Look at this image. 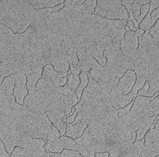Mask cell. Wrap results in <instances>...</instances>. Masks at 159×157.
I'll list each match as a JSON object with an SVG mask.
<instances>
[{"label": "cell", "mask_w": 159, "mask_h": 157, "mask_svg": "<svg viewBox=\"0 0 159 157\" xmlns=\"http://www.w3.org/2000/svg\"><path fill=\"white\" fill-rule=\"evenodd\" d=\"M35 11L30 1H1V24L16 34L25 33L34 22Z\"/></svg>", "instance_id": "cell-1"}, {"label": "cell", "mask_w": 159, "mask_h": 157, "mask_svg": "<svg viewBox=\"0 0 159 157\" xmlns=\"http://www.w3.org/2000/svg\"><path fill=\"white\" fill-rule=\"evenodd\" d=\"M93 15H98L108 20H128L129 16L122 1H97Z\"/></svg>", "instance_id": "cell-2"}, {"label": "cell", "mask_w": 159, "mask_h": 157, "mask_svg": "<svg viewBox=\"0 0 159 157\" xmlns=\"http://www.w3.org/2000/svg\"><path fill=\"white\" fill-rule=\"evenodd\" d=\"M26 83L27 76L25 74L17 73L13 95L15 97L16 101L21 105H24V100L29 93Z\"/></svg>", "instance_id": "cell-3"}, {"label": "cell", "mask_w": 159, "mask_h": 157, "mask_svg": "<svg viewBox=\"0 0 159 157\" xmlns=\"http://www.w3.org/2000/svg\"><path fill=\"white\" fill-rule=\"evenodd\" d=\"M144 144L153 157L159 155V131L150 129L145 135Z\"/></svg>", "instance_id": "cell-4"}, {"label": "cell", "mask_w": 159, "mask_h": 157, "mask_svg": "<svg viewBox=\"0 0 159 157\" xmlns=\"http://www.w3.org/2000/svg\"><path fill=\"white\" fill-rule=\"evenodd\" d=\"M136 81L137 76L135 73L132 70H129L121 77L118 87L122 92L123 95H128L132 92Z\"/></svg>", "instance_id": "cell-5"}, {"label": "cell", "mask_w": 159, "mask_h": 157, "mask_svg": "<svg viewBox=\"0 0 159 157\" xmlns=\"http://www.w3.org/2000/svg\"><path fill=\"white\" fill-rule=\"evenodd\" d=\"M16 73L6 77L3 80L1 84V100L8 99L13 96Z\"/></svg>", "instance_id": "cell-6"}, {"label": "cell", "mask_w": 159, "mask_h": 157, "mask_svg": "<svg viewBox=\"0 0 159 157\" xmlns=\"http://www.w3.org/2000/svg\"><path fill=\"white\" fill-rule=\"evenodd\" d=\"M88 127V123L85 122H80L75 125L72 123H66V137H70L73 139H76L81 137L85 130Z\"/></svg>", "instance_id": "cell-7"}, {"label": "cell", "mask_w": 159, "mask_h": 157, "mask_svg": "<svg viewBox=\"0 0 159 157\" xmlns=\"http://www.w3.org/2000/svg\"><path fill=\"white\" fill-rule=\"evenodd\" d=\"M159 20V8H157L152 12V13L148 15H147L145 18L143 20L141 23L139 25L140 29H143V31H147L150 29L157 21Z\"/></svg>", "instance_id": "cell-8"}, {"label": "cell", "mask_w": 159, "mask_h": 157, "mask_svg": "<svg viewBox=\"0 0 159 157\" xmlns=\"http://www.w3.org/2000/svg\"><path fill=\"white\" fill-rule=\"evenodd\" d=\"M87 52L90 56L93 57L101 66H104L106 65L107 58L104 56V50L100 46L95 45L87 49Z\"/></svg>", "instance_id": "cell-9"}, {"label": "cell", "mask_w": 159, "mask_h": 157, "mask_svg": "<svg viewBox=\"0 0 159 157\" xmlns=\"http://www.w3.org/2000/svg\"><path fill=\"white\" fill-rule=\"evenodd\" d=\"M156 117H157V115H154L153 116L148 118L147 119H145L141 122V123L139 127L138 130L136 132L137 140H141L143 139V138L145 137V135L150 130L151 125L153 123Z\"/></svg>", "instance_id": "cell-10"}, {"label": "cell", "mask_w": 159, "mask_h": 157, "mask_svg": "<svg viewBox=\"0 0 159 157\" xmlns=\"http://www.w3.org/2000/svg\"><path fill=\"white\" fill-rule=\"evenodd\" d=\"M52 124L60 131L61 136H64L66 131V125L59 116L49 112L45 111Z\"/></svg>", "instance_id": "cell-11"}, {"label": "cell", "mask_w": 159, "mask_h": 157, "mask_svg": "<svg viewBox=\"0 0 159 157\" xmlns=\"http://www.w3.org/2000/svg\"><path fill=\"white\" fill-rule=\"evenodd\" d=\"M43 68H39L33 70L32 73L27 76V83L26 86L28 92L33 89L37 84L38 81L40 79L42 76Z\"/></svg>", "instance_id": "cell-12"}, {"label": "cell", "mask_w": 159, "mask_h": 157, "mask_svg": "<svg viewBox=\"0 0 159 157\" xmlns=\"http://www.w3.org/2000/svg\"><path fill=\"white\" fill-rule=\"evenodd\" d=\"M121 41L134 50L137 51L139 48V38L133 31L126 32Z\"/></svg>", "instance_id": "cell-13"}, {"label": "cell", "mask_w": 159, "mask_h": 157, "mask_svg": "<svg viewBox=\"0 0 159 157\" xmlns=\"http://www.w3.org/2000/svg\"><path fill=\"white\" fill-rule=\"evenodd\" d=\"M30 3L33 7L34 9L37 10L43 8H53L63 3L64 1H30Z\"/></svg>", "instance_id": "cell-14"}, {"label": "cell", "mask_w": 159, "mask_h": 157, "mask_svg": "<svg viewBox=\"0 0 159 157\" xmlns=\"http://www.w3.org/2000/svg\"><path fill=\"white\" fill-rule=\"evenodd\" d=\"M80 78V84L78 86L77 89L75 90V93H76L78 101H80L81 96H82L84 89L87 87L89 84V76L87 72L82 71L79 74Z\"/></svg>", "instance_id": "cell-15"}, {"label": "cell", "mask_w": 159, "mask_h": 157, "mask_svg": "<svg viewBox=\"0 0 159 157\" xmlns=\"http://www.w3.org/2000/svg\"><path fill=\"white\" fill-rule=\"evenodd\" d=\"M80 84V78L79 75L71 73L69 70L68 71V82L65 87L75 92Z\"/></svg>", "instance_id": "cell-16"}, {"label": "cell", "mask_w": 159, "mask_h": 157, "mask_svg": "<svg viewBox=\"0 0 159 157\" xmlns=\"http://www.w3.org/2000/svg\"><path fill=\"white\" fill-rule=\"evenodd\" d=\"M45 147L47 150L50 152H56L59 153H61L63 151V150L64 149L63 142L60 138L53 141H47Z\"/></svg>", "instance_id": "cell-17"}, {"label": "cell", "mask_w": 159, "mask_h": 157, "mask_svg": "<svg viewBox=\"0 0 159 157\" xmlns=\"http://www.w3.org/2000/svg\"><path fill=\"white\" fill-rule=\"evenodd\" d=\"M97 1H86L83 5V16H89L93 15L97 8Z\"/></svg>", "instance_id": "cell-18"}, {"label": "cell", "mask_w": 159, "mask_h": 157, "mask_svg": "<svg viewBox=\"0 0 159 157\" xmlns=\"http://www.w3.org/2000/svg\"><path fill=\"white\" fill-rule=\"evenodd\" d=\"M64 149L65 150H70L73 151H77L78 150V145L75 142L74 140H73L71 138L68 137L63 136L62 137H60Z\"/></svg>", "instance_id": "cell-19"}, {"label": "cell", "mask_w": 159, "mask_h": 157, "mask_svg": "<svg viewBox=\"0 0 159 157\" xmlns=\"http://www.w3.org/2000/svg\"><path fill=\"white\" fill-rule=\"evenodd\" d=\"M57 72H68L70 70V65L65 60H60L54 62L52 65Z\"/></svg>", "instance_id": "cell-20"}, {"label": "cell", "mask_w": 159, "mask_h": 157, "mask_svg": "<svg viewBox=\"0 0 159 157\" xmlns=\"http://www.w3.org/2000/svg\"><path fill=\"white\" fill-rule=\"evenodd\" d=\"M146 82L147 81L145 80V78L142 77H137V81L135 82V84L134 86L132 92H130L134 98H135L137 96L138 92L143 87Z\"/></svg>", "instance_id": "cell-21"}, {"label": "cell", "mask_w": 159, "mask_h": 157, "mask_svg": "<svg viewBox=\"0 0 159 157\" xmlns=\"http://www.w3.org/2000/svg\"><path fill=\"white\" fill-rule=\"evenodd\" d=\"M60 136H61V134L60 131L53 125H52L47 137V140L50 141H53L59 139Z\"/></svg>", "instance_id": "cell-22"}, {"label": "cell", "mask_w": 159, "mask_h": 157, "mask_svg": "<svg viewBox=\"0 0 159 157\" xmlns=\"http://www.w3.org/2000/svg\"><path fill=\"white\" fill-rule=\"evenodd\" d=\"M149 9H150L149 4H147V5H143L141 7L140 15L136 19L139 25H140L141 23V22L143 21V20L147 15V14L148 13V11H149Z\"/></svg>", "instance_id": "cell-23"}, {"label": "cell", "mask_w": 159, "mask_h": 157, "mask_svg": "<svg viewBox=\"0 0 159 157\" xmlns=\"http://www.w3.org/2000/svg\"><path fill=\"white\" fill-rule=\"evenodd\" d=\"M61 157H83L77 151L70 150H64L60 153Z\"/></svg>", "instance_id": "cell-24"}, {"label": "cell", "mask_w": 159, "mask_h": 157, "mask_svg": "<svg viewBox=\"0 0 159 157\" xmlns=\"http://www.w3.org/2000/svg\"><path fill=\"white\" fill-rule=\"evenodd\" d=\"M149 33L153 38L159 40V20L157 21L154 26L149 29Z\"/></svg>", "instance_id": "cell-25"}, {"label": "cell", "mask_w": 159, "mask_h": 157, "mask_svg": "<svg viewBox=\"0 0 159 157\" xmlns=\"http://www.w3.org/2000/svg\"><path fill=\"white\" fill-rule=\"evenodd\" d=\"M135 99V98H134L133 100V101L130 104H129L127 106H126L125 107H124V108H119L118 110V116L119 117L124 116L125 115H126L130 111L131 108L132 107V106H133V105L134 103Z\"/></svg>", "instance_id": "cell-26"}, {"label": "cell", "mask_w": 159, "mask_h": 157, "mask_svg": "<svg viewBox=\"0 0 159 157\" xmlns=\"http://www.w3.org/2000/svg\"><path fill=\"white\" fill-rule=\"evenodd\" d=\"M150 105L153 109L154 115L159 114V95L150 101Z\"/></svg>", "instance_id": "cell-27"}, {"label": "cell", "mask_w": 159, "mask_h": 157, "mask_svg": "<svg viewBox=\"0 0 159 157\" xmlns=\"http://www.w3.org/2000/svg\"><path fill=\"white\" fill-rule=\"evenodd\" d=\"M141 7L142 6L140 5L139 3V1H135L134 4L132 5V10H133L134 16L135 20L140 15Z\"/></svg>", "instance_id": "cell-28"}, {"label": "cell", "mask_w": 159, "mask_h": 157, "mask_svg": "<svg viewBox=\"0 0 159 157\" xmlns=\"http://www.w3.org/2000/svg\"><path fill=\"white\" fill-rule=\"evenodd\" d=\"M144 33H145V31H143V29H137L136 31H135V35L139 38H140L143 34H144Z\"/></svg>", "instance_id": "cell-29"}, {"label": "cell", "mask_w": 159, "mask_h": 157, "mask_svg": "<svg viewBox=\"0 0 159 157\" xmlns=\"http://www.w3.org/2000/svg\"><path fill=\"white\" fill-rule=\"evenodd\" d=\"M96 157H108L109 153L108 152H103V153H97L95 154Z\"/></svg>", "instance_id": "cell-30"}, {"label": "cell", "mask_w": 159, "mask_h": 157, "mask_svg": "<svg viewBox=\"0 0 159 157\" xmlns=\"http://www.w3.org/2000/svg\"><path fill=\"white\" fill-rule=\"evenodd\" d=\"M127 26L130 28V31H133L134 28V23L132 22V21H127Z\"/></svg>", "instance_id": "cell-31"}, {"label": "cell", "mask_w": 159, "mask_h": 157, "mask_svg": "<svg viewBox=\"0 0 159 157\" xmlns=\"http://www.w3.org/2000/svg\"><path fill=\"white\" fill-rule=\"evenodd\" d=\"M50 155H51V157H61L60 154V153H53L50 152Z\"/></svg>", "instance_id": "cell-32"}, {"label": "cell", "mask_w": 159, "mask_h": 157, "mask_svg": "<svg viewBox=\"0 0 159 157\" xmlns=\"http://www.w3.org/2000/svg\"><path fill=\"white\" fill-rule=\"evenodd\" d=\"M155 128L157 130H159V120L157 121V122L155 125Z\"/></svg>", "instance_id": "cell-33"}, {"label": "cell", "mask_w": 159, "mask_h": 157, "mask_svg": "<svg viewBox=\"0 0 159 157\" xmlns=\"http://www.w3.org/2000/svg\"><path fill=\"white\" fill-rule=\"evenodd\" d=\"M125 31H126V32H129V31H130V28L126 25L125 26Z\"/></svg>", "instance_id": "cell-34"}]
</instances>
